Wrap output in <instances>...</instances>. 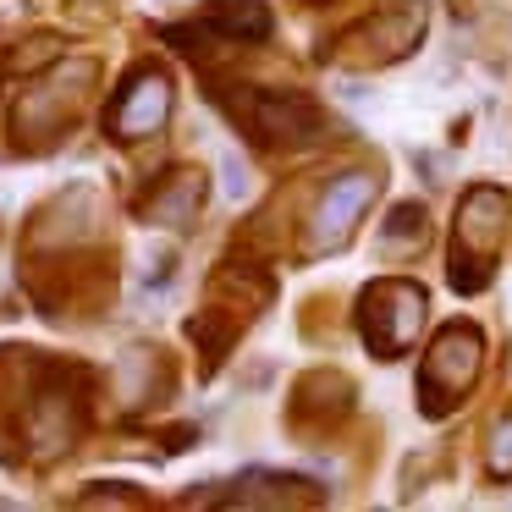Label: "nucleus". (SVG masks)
Segmentation results:
<instances>
[{
	"label": "nucleus",
	"mask_w": 512,
	"mask_h": 512,
	"mask_svg": "<svg viewBox=\"0 0 512 512\" xmlns=\"http://www.w3.org/2000/svg\"><path fill=\"white\" fill-rule=\"evenodd\" d=\"M166 105H171L166 78H160V72H149V78H138L133 89L116 100L111 122H116V133H122V138H144V133H155V127L166 122Z\"/></svg>",
	"instance_id": "1"
},
{
	"label": "nucleus",
	"mask_w": 512,
	"mask_h": 512,
	"mask_svg": "<svg viewBox=\"0 0 512 512\" xmlns=\"http://www.w3.org/2000/svg\"><path fill=\"white\" fill-rule=\"evenodd\" d=\"M364 199H369V182H364V177L342 182V193H331V199H325V210H320V232H325V237H342L347 226H353L347 215H353Z\"/></svg>",
	"instance_id": "2"
}]
</instances>
